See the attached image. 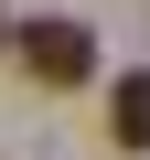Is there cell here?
Listing matches in <instances>:
<instances>
[{"instance_id":"1","label":"cell","mask_w":150,"mask_h":160,"mask_svg":"<svg viewBox=\"0 0 150 160\" xmlns=\"http://www.w3.org/2000/svg\"><path fill=\"white\" fill-rule=\"evenodd\" d=\"M11 43H22V64L43 75V86H86V75H97V32L86 22H22Z\"/></svg>"},{"instance_id":"2","label":"cell","mask_w":150,"mask_h":160,"mask_svg":"<svg viewBox=\"0 0 150 160\" xmlns=\"http://www.w3.org/2000/svg\"><path fill=\"white\" fill-rule=\"evenodd\" d=\"M107 139H118V149H150V64L107 86Z\"/></svg>"},{"instance_id":"3","label":"cell","mask_w":150,"mask_h":160,"mask_svg":"<svg viewBox=\"0 0 150 160\" xmlns=\"http://www.w3.org/2000/svg\"><path fill=\"white\" fill-rule=\"evenodd\" d=\"M0 43H11V22H0Z\"/></svg>"}]
</instances>
